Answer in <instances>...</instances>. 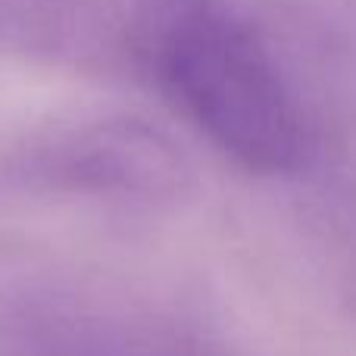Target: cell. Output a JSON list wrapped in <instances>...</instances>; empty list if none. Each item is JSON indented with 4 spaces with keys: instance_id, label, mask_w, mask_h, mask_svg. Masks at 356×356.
Returning <instances> with one entry per match:
<instances>
[{
    "instance_id": "1",
    "label": "cell",
    "mask_w": 356,
    "mask_h": 356,
    "mask_svg": "<svg viewBox=\"0 0 356 356\" xmlns=\"http://www.w3.org/2000/svg\"><path fill=\"white\" fill-rule=\"evenodd\" d=\"M122 35L166 97L232 160L266 175L307 163L313 135L294 85L232 0H131Z\"/></svg>"
},
{
    "instance_id": "2",
    "label": "cell",
    "mask_w": 356,
    "mask_h": 356,
    "mask_svg": "<svg viewBox=\"0 0 356 356\" xmlns=\"http://www.w3.org/2000/svg\"><path fill=\"white\" fill-rule=\"evenodd\" d=\"M10 178L63 194L163 200L184 184V160L138 119H94L22 147L10 160Z\"/></svg>"
},
{
    "instance_id": "3",
    "label": "cell",
    "mask_w": 356,
    "mask_h": 356,
    "mask_svg": "<svg viewBox=\"0 0 356 356\" xmlns=\"http://www.w3.org/2000/svg\"><path fill=\"white\" fill-rule=\"evenodd\" d=\"M3 356H209L160 325L85 307L22 313L3 334Z\"/></svg>"
},
{
    "instance_id": "4",
    "label": "cell",
    "mask_w": 356,
    "mask_h": 356,
    "mask_svg": "<svg viewBox=\"0 0 356 356\" xmlns=\"http://www.w3.org/2000/svg\"><path fill=\"white\" fill-rule=\"evenodd\" d=\"M104 25V0H0V31L25 44L75 47Z\"/></svg>"
}]
</instances>
